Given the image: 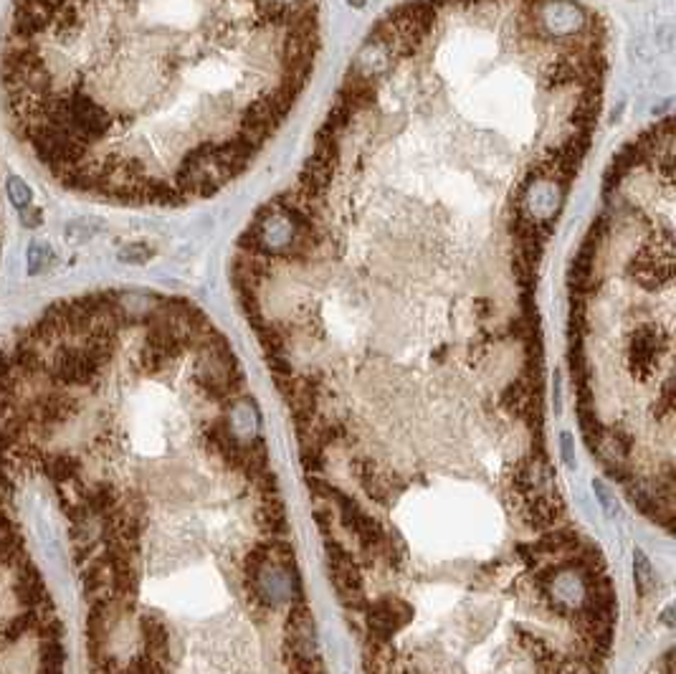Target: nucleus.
I'll list each match as a JSON object with an SVG mask.
<instances>
[{
	"mask_svg": "<svg viewBox=\"0 0 676 674\" xmlns=\"http://www.w3.org/2000/svg\"><path fill=\"white\" fill-rule=\"evenodd\" d=\"M64 621L19 505L0 485V674H64Z\"/></svg>",
	"mask_w": 676,
	"mask_h": 674,
	"instance_id": "nucleus-4",
	"label": "nucleus"
},
{
	"mask_svg": "<svg viewBox=\"0 0 676 674\" xmlns=\"http://www.w3.org/2000/svg\"><path fill=\"white\" fill-rule=\"evenodd\" d=\"M674 120L613 157L570 269V373L592 454L674 530Z\"/></svg>",
	"mask_w": 676,
	"mask_h": 674,
	"instance_id": "nucleus-3",
	"label": "nucleus"
},
{
	"mask_svg": "<svg viewBox=\"0 0 676 674\" xmlns=\"http://www.w3.org/2000/svg\"><path fill=\"white\" fill-rule=\"evenodd\" d=\"M0 467L56 507L89 674H328L258 404L193 302L107 289L0 340Z\"/></svg>",
	"mask_w": 676,
	"mask_h": 674,
	"instance_id": "nucleus-1",
	"label": "nucleus"
},
{
	"mask_svg": "<svg viewBox=\"0 0 676 674\" xmlns=\"http://www.w3.org/2000/svg\"><path fill=\"white\" fill-rule=\"evenodd\" d=\"M649 674H674V667H672V652L662 654V660H658L654 667L649 670Z\"/></svg>",
	"mask_w": 676,
	"mask_h": 674,
	"instance_id": "nucleus-5",
	"label": "nucleus"
},
{
	"mask_svg": "<svg viewBox=\"0 0 676 674\" xmlns=\"http://www.w3.org/2000/svg\"><path fill=\"white\" fill-rule=\"evenodd\" d=\"M320 0H13L0 89L71 194L206 201L252 168L314 71Z\"/></svg>",
	"mask_w": 676,
	"mask_h": 674,
	"instance_id": "nucleus-2",
	"label": "nucleus"
}]
</instances>
